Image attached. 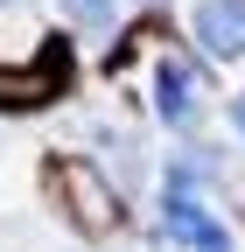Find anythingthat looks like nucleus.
<instances>
[{
  "instance_id": "nucleus-6",
  "label": "nucleus",
  "mask_w": 245,
  "mask_h": 252,
  "mask_svg": "<svg viewBox=\"0 0 245 252\" xmlns=\"http://www.w3.org/2000/svg\"><path fill=\"white\" fill-rule=\"evenodd\" d=\"M77 21H112V0H70Z\"/></svg>"
},
{
  "instance_id": "nucleus-1",
  "label": "nucleus",
  "mask_w": 245,
  "mask_h": 252,
  "mask_svg": "<svg viewBox=\"0 0 245 252\" xmlns=\"http://www.w3.org/2000/svg\"><path fill=\"white\" fill-rule=\"evenodd\" d=\"M56 189L70 196V217L84 231H112L119 224V196H112V182L91 168V161H56Z\"/></svg>"
},
{
  "instance_id": "nucleus-7",
  "label": "nucleus",
  "mask_w": 245,
  "mask_h": 252,
  "mask_svg": "<svg viewBox=\"0 0 245 252\" xmlns=\"http://www.w3.org/2000/svg\"><path fill=\"white\" fill-rule=\"evenodd\" d=\"M231 119H238V133H245V91H238V105H231Z\"/></svg>"
},
{
  "instance_id": "nucleus-2",
  "label": "nucleus",
  "mask_w": 245,
  "mask_h": 252,
  "mask_svg": "<svg viewBox=\"0 0 245 252\" xmlns=\"http://www.w3.org/2000/svg\"><path fill=\"white\" fill-rule=\"evenodd\" d=\"M161 231H168L182 252H231V231L189 196V189H168V203H161Z\"/></svg>"
},
{
  "instance_id": "nucleus-5",
  "label": "nucleus",
  "mask_w": 245,
  "mask_h": 252,
  "mask_svg": "<svg viewBox=\"0 0 245 252\" xmlns=\"http://www.w3.org/2000/svg\"><path fill=\"white\" fill-rule=\"evenodd\" d=\"M63 84V49L56 56H35L28 70H0V105H35Z\"/></svg>"
},
{
  "instance_id": "nucleus-4",
  "label": "nucleus",
  "mask_w": 245,
  "mask_h": 252,
  "mask_svg": "<svg viewBox=\"0 0 245 252\" xmlns=\"http://www.w3.org/2000/svg\"><path fill=\"white\" fill-rule=\"evenodd\" d=\"M196 42L210 56H245V0H196Z\"/></svg>"
},
{
  "instance_id": "nucleus-3",
  "label": "nucleus",
  "mask_w": 245,
  "mask_h": 252,
  "mask_svg": "<svg viewBox=\"0 0 245 252\" xmlns=\"http://www.w3.org/2000/svg\"><path fill=\"white\" fill-rule=\"evenodd\" d=\"M154 112L168 126H189L203 112V77H196V63H182V56H161L154 63Z\"/></svg>"
}]
</instances>
